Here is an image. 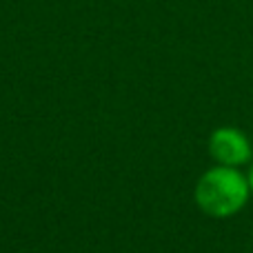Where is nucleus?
<instances>
[{"mask_svg": "<svg viewBox=\"0 0 253 253\" xmlns=\"http://www.w3.org/2000/svg\"><path fill=\"white\" fill-rule=\"evenodd\" d=\"M249 180L233 167H213L196 184V202L211 218H229L247 205Z\"/></svg>", "mask_w": 253, "mask_h": 253, "instance_id": "obj_1", "label": "nucleus"}, {"mask_svg": "<svg viewBox=\"0 0 253 253\" xmlns=\"http://www.w3.org/2000/svg\"><path fill=\"white\" fill-rule=\"evenodd\" d=\"M209 153L220 167H242L251 158V142L236 126H220L209 138Z\"/></svg>", "mask_w": 253, "mask_h": 253, "instance_id": "obj_2", "label": "nucleus"}, {"mask_svg": "<svg viewBox=\"0 0 253 253\" xmlns=\"http://www.w3.org/2000/svg\"><path fill=\"white\" fill-rule=\"evenodd\" d=\"M247 180H249V189H251V193H253V167H251L249 175H247Z\"/></svg>", "mask_w": 253, "mask_h": 253, "instance_id": "obj_3", "label": "nucleus"}]
</instances>
